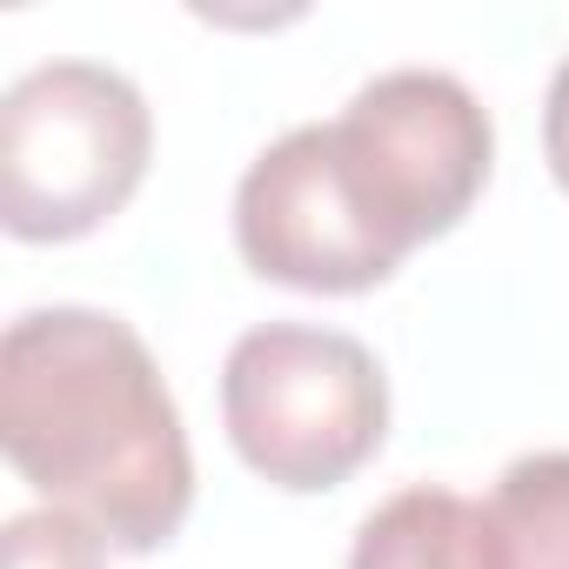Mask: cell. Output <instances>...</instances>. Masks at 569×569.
Listing matches in <instances>:
<instances>
[{"label": "cell", "mask_w": 569, "mask_h": 569, "mask_svg": "<svg viewBox=\"0 0 569 569\" xmlns=\"http://www.w3.org/2000/svg\"><path fill=\"white\" fill-rule=\"evenodd\" d=\"M0 442L48 509L81 516L121 556H148L188 522L194 462L181 409L121 316L54 302L8 322Z\"/></svg>", "instance_id": "6da1fadb"}, {"label": "cell", "mask_w": 569, "mask_h": 569, "mask_svg": "<svg viewBox=\"0 0 569 569\" xmlns=\"http://www.w3.org/2000/svg\"><path fill=\"white\" fill-rule=\"evenodd\" d=\"M221 416L241 462L274 489H336L389 436V376L382 362L316 322H261L228 349Z\"/></svg>", "instance_id": "7a4b0ae2"}, {"label": "cell", "mask_w": 569, "mask_h": 569, "mask_svg": "<svg viewBox=\"0 0 569 569\" xmlns=\"http://www.w3.org/2000/svg\"><path fill=\"white\" fill-rule=\"evenodd\" d=\"M154 121L101 61H41L0 94V221L21 241H74L128 208Z\"/></svg>", "instance_id": "3957f363"}, {"label": "cell", "mask_w": 569, "mask_h": 569, "mask_svg": "<svg viewBox=\"0 0 569 569\" xmlns=\"http://www.w3.org/2000/svg\"><path fill=\"white\" fill-rule=\"evenodd\" d=\"M336 141L356 188L402 248L449 234L496 161V128L482 101L442 68H389L362 81L336 121Z\"/></svg>", "instance_id": "277c9868"}, {"label": "cell", "mask_w": 569, "mask_h": 569, "mask_svg": "<svg viewBox=\"0 0 569 569\" xmlns=\"http://www.w3.org/2000/svg\"><path fill=\"white\" fill-rule=\"evenodd\" d=\"M234 248L254 274L309 296H362L409 254L356 188L336 121L289 128L248 161L234 188Z\"/></svg>", "instance_id": "5b68a950"}, {"label": "cell", "mask_w": 569, "mask_h": 569, "mask_svg": "<svg viewBox=\"0 0 569 569\" xmlns=\"http://www.w3.org/2000/svg\"><path fill=\"white\" fill-rule=\"evenodd\" d=\"M349 569H496L489 516L442 482H416L356 529Z\"/></svg>", "instance_id": "8992f818"}, {"label": "cell", "mask_w": 569, "mask_h": 569, "mask_svg": "<svg viewBox=\"0 0 569 569\" xmlns=\"http://www.w3.org/2000/svg\"><path fill=\"white\" fill-rule=\"evenodd\" d=\"M482 516L496 569H569V449L516 456L496 476Z\"/></svg>", "instance_id": "52a82bcc"}, {"label": "cell", "mask_w": 569, "mask_h": 569, "mask_svg": "<svg viewBox=\"0 0 569 569\" xmlns=\"http://www.w3.org/2000/svg\"><path fill=\"white\" fill-rule=\"evenodd\" d=\"M8 569H108V542L68 509H28L8 522Z\"/></svg>", "instance_id": "ba28073f"}, {"label": "cell", "mask_w": 569, "mask_h": 569, "mask_svg": "<svg viewBox=\"0 0 569 569\" xmlns=\"http://www.w3.org/2000/svg\"><path fill=\"white\" fill-rule=\"evenodd\" d=\"M542 154H549V174H556L562 194H569V54H562V68L549 74V101H542Z\"/></svg>", "instance_id": "9c48e42d"}]
</instances>
